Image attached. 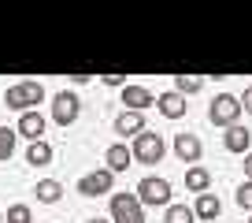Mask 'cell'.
<instances>
[{
    "instance_id": "cb8c5ba5",
    "label": "cell",
    "mask_w": 252,
    "mask_h": 223,
    "mask_svg": "<svg viewBox=\"0 0 252 223\" xmlns=\"http://www.w3.org/2000/svg\"><path fill=\"white\" fill-rule=\"evenodd\" d=\"M100 78H104V86H119V89L126 86V74H119V71H108V74H100Z\"/></svg>"
},
{
    "instance_id": "3957f363",
    "label": "cell",
    "mask_w": 252,
    "mask_h": 223,
    "mask_svg": "<svg viewBox=\"0 0 252 223\" xmlns=\"http://www.w3.org/2000/svg\"><path fill=\"white\" fill-rule=\"evenodd\" d=\"M237 115H241V101H237L234 93H219L212 101V108H208V119L215 123V127H237Z\"/></svg>"
},
{
    "instance_id": "52a82bcc",
    "label": "cell",
    "mask_w": 252,
    "mask_h": 223,
    "mask_svg": "<svg viewBox=\"0 0 252 223\" xmlns=\"http://www.w3.org/2000/svg\"><path fill=\"white\" fill-rule=\"evenodd\" d=\"M111 183H115V175L108 167H100V171H89L78 179V193L82 197H100V193H111Z\"/></svg>"
},
{
    "instance_id": "4316f807",
    "label": "cell",
    "mask_w": 252,
    "mask_h": 223,
    "mask_svg": "<svg viewBox=\"0 0 252 223\" xmlns=\"http://www.w3.org/2000/svg\"><path fill=\"white\" fill-rule=\"evenodd\" d=\"M86 223H104V220H86Z\"/></svg>"
},
{
    "instance_id": "8fae6325",
    "label": "cell",
    "mask_w": 252,
    "mask_h": 223,
    "mask_svg": "<svg viewBox=\"0 0 252 223\" xmlns=\"http://www.w3.org/2000/svg\"><path fill=\"white\" fill-rule=\"evenodd\" d=\"M104 164H108V171H111V175H119V171H126V167L134 164V149H126L123 142H119V145H111V149L104 152Z\"/></svg>"
},
{
    "instance_id": "9a60e30c",
    "label": "cell",
    "mask_w": 252,
    "mask_h": 223,
    "mask_svg": "<svg viewBox=\"0 0 252 223\" xmlns=\"http://www.w3.org/2000/svg\"><path fill=\"white\" fill-rule=\"evenodd\" d=\"M186 186L200 197V193H208V186H212V175H208L204 167H189L186 171Z\"/></svg>"
},
{
    "instance_id": "d4e9b609",
    "label": "cell",
    "mask_w": 252,
    "mask_h": 223,
    "mask_svg": "<svg viewBox=\"0 0 252 223\" xmlns=\"http://www.w3.org/2000/svg\"><path fill=\"white\" fill-rule=\"evenodd\" d=\"M241 108L252 115V89H245V97H241Z\"/></svg>"
},
{
    "instance_id": "f1b7e54d",
    "label": "cell",
    "mask_w": 252,
    "mask_h": 223,
    "mask_svg": "<svg viewBox=\"0 0 252 223\" xmlns=\"http://www.w3.org/2000/svg\"><path fill=\"white\" fill-rule=\"evenodd\" d=\"M249 223H252V220H249Z\"/></svg>"
},
{
    "instance_id": "2e32d148",
    "label": "cell",
    "mask_w": 252,
    "mask_h": 223,
    "mask_svg": "<svg viewBox=\"0 0 252 223\" xmlns=\"http://www.w3.org/2000/svg\"><path fill=\"white\" fill-rule=\"evenodd\" d=\"M193 212H197L200 220H215V216L222 212V205H219V197H215V193H200V197H197V208H193Z\"/></svg>"
},
{
    "instance_id": "8992f818",
    "label": "cell",
    "mask_w": 252,
    "mask_h": 223,
    "mask_svg": "<svg viewBox=\"0 0 252 223\" xmlns=\"http://www.w3.org/2000/svg\"><path fill=\"white\" fill-rule=\"evenodd\" d=\"M78 112H82V101H78V93L63 89V93H56V97H52V119L60 123V127H71V123L78 119Z\"/></svg>"
},
{
    "instance_id": "6da1fadb",
    "label": "cell",
    "mask_w": 252,
    "mask_h": 223,
    "mask_svg": "<svg viewBox=\"0 0 252 223\" xmlns=\"http://www.w3.org/2000/svg\"><path fill=\"white\" fill-rule=\"evenodd\" d=\"M45 101V86L41 82H15V86L4 93V104L15 112H33V104Z\"/></svg>"
},
{
    "instance_id": "d6986e66",
    "label": "cell",
    "mask_w": 252,
    "mask_h": 223,
    "mask_svg": "<svg viewBox=\"0 0 252 223\" xmlns=\"http://www.w3.org/2000/svg\"><path fill=\"white\" fill-rule=\"evenodd\" d=\"M200 86H204V78H200V74H174V93H182V97L197 93Z\"/></svg>"
},
{
    "instance_id": "ffe728a7",
    "label": "cell",
    "mask_w": 252,
    "mask_h": 223,
    "mask_svg": "<svg viewBox=\"0 0 252 223\" xmlns=\"http://www.w3.org/2000/svg\"><path fill=\"white\" fill-rule=\"evenodd\" d=\"M197 220V212L189 205H167V212H163V223H193Z\"/></svg>"
},
{
    "instance_id": "30bf717a",
    "label": "cell",
    "mask_w": 252,
    "mask_h": 223,
    "mask_svg": "<svg viewBox=\"0 0 252 223\" xmlns=\"http://www.w3.org/2000/svg\"><path fill=\"white\" fill-rule=\"evenodd\" d=\"M15 134L30 138V142H41V134H45V115H41V112H23V115H19Z\"/></svg>"
},
{
    "instance_id": "83f0119b",
    "label": "cell",
    "mask_w": 252,
    "mask_h": 223,
    "mask_svg": "<svg viewBox=\"0 0 252 223\" xmlns=\"http://www.w3.org/2000/svg\"><path fill=\"white\" fill-rule=\"evenodd\" d=\"M0 223H4V216H0Z\"/></svg>"
},
{
    "instance_id": "e0dca14e",
    "label": "cell",
    "mask_w": 252,
    "mask_h": 223,
    "mask_svg": "<svg viewBox=\"0 0 252 223\" xmlns=\"http://www.w3.org/2000/svg\"><path fill=\"white\" fill-rule=\"evenodd\" d=\"M48 160H52V145L45 142V138H41V142H30V149H26V164H48Z\"/></svg>"
},
{
    "instance_id": "603a6c76",
    "label": "cell",
    "mask_w": 252,
    "mask_h": 223,
    "mask_svg": "<svg viewBox=\"0 0 252 223\" xmlns=\"http://www.w3.org/2000/svg\"><path fill=\"white\" fill-rule=\"evenodd\" d=\"M237 205L252 212V183H241V186H237Z\"/></svg>"
},
{
    "instance_id": "484cf974",
    "label": "cell",
    "mask_w": 252,
    "mask_h": 223,
    "mask_svg": "<svg viewBox=\"0 0 252 223\" xmlns=\"http://www.w3.org/2000/svg\"><path fill=\"white\" fill-rule=\"evenodd\" d=\"M245 175H249V183H252V152H245Z\"/></svg>"
},
{
    "instance_id": "5bb4252c",
    "label": "cell",
    "mask_w": 252,
    "mask_h": 223,
    "mask_svg": "<svg viewBox=\"0 0 252 223\" xmlns=\"http://www.w3.org/2000/svg\"><path fill=\"white\" fill-rule=\"evenodd\" d=\"M249 142H252V134L245 127H230L226 134H222V145H226L230 152H249Z\"/></svg>"
},
{
    "instance_id": "7a4b0ae2",
    "label": "cell",
    "mask_w": 252,
    "mask_h": 223,
    "mask_svg": "<svg viewBox=\"0 0 252 223\" xmlns=\"http://www.w3.org/2000/svg\"><path fill=\"white\" fill-rule=\"evenodd\" d=\"M137 201L149 208H159V205H171V183L159 175H145L137 183Z\"/></svg>"
},
{
    "instance_id": "7c38bea8",
    "label": "cell",
    "mask_w": 252,
    "mask_h": 223,
    "mask_svg": "<svg viewBox=\"0 0 252 223\" xmlns=\"http://www.w3.org/2000/svg\"><path fill=\"white\" fill-rule=\"evenodd\" d=\"M156 108L163 112L167 119H182V115H186V97L174 93V89H167V93L156 97Z\"/></svg>"
},
{
    "instance_id": "ac0fdd59",
    "label": "cell",
    "mask_w": 252,
    "mask_h": 223,
    "mask_svg": "<svg viewBox=\"0 0 252 223\" xmlns=\"http://www.w3.org/2000/svg\"><path fill=\"white\" fill-rule=\"evenodd\" d=\"M60 197H63V186L56 183V179H41V183H37V201H45V205H56Z\"/></svg>"
},
{
    "instance_id": "5b68a950",
    "label": "cell",
    "mask_w": 252,
    "mask_h": 223,
    "mask_svg": "<svg viewBox=\"0 0 252 223\" xmlns=\"http://www.w3.org/2000/svg\"><path fill=\"white\" fill-rule=\"evenodd\" d=\"M111 220L115 223H145L137 193H111Z\"/></svg>"
},
{
    "instance_id": "ba28073f",
    "label": "cell",
    "mask_w": 252,
    "mask_h": 223,
    "mask_svg": "<svg viewBox=\"0 0 252 223\" xmlns=\"http://www.w3.org/2000/svg\"><path fill=\"white\" fill-rule=\"evenodd\" d=\"M200 152H204V145H200L197 134H174V156H178L182 164H197Z\"/></svg>"
},
{
    "instance_id": "7402d4cb",
    "label": "cell",
    "mask_w": 252,
    "mask_h": 223,
    "mask_svg": "<svg viewBox=\"0 0 252 223\" xmlns=\"http://www.w3.org/2000/svg\"><path fill=\"white\" fill-rule=\"evenodd\" d=\"M4 223H30V205H11Z\"/></svg>"
},
{
    "instance_id": "44dd1931",
    "label": "cell",
    "mask_w": 252,
    "mask_h": 223,
    "mask_svg": "<svg viewBox=\"0 0 252 223\" xmlns=\"http://www.w3.org/2000/svg\"><path fill=\"white\" fill-rule=\"evenodd\" d=\"M15 130H11V127H0V160H8L11 156V152H15Z\"/></svg>"
},
{
    "instance_id": "9c48e42d",
    "label": "cell",
    "mask_w": 252,
    "mask_h": 223,
    "mask_svg": "<svg viewBox=\"0 0 252 223\" xmlns=\"http://www.w3.org/2000/svg\"><path fill=\"white\" fill-rule=\"evenodd\" d=\"M123 104H126V112H145L149 104H156V97L145 86H123Z\"/></svg>"
},
{
    "instance_id": "4fadbf2b",
    "label": "cell",
    "mask_w": 252,
    "mask_h": 223,
    "mask_svg": "<svg viewBox=\"0 0 252 223\" xmlns=\"http://www.w3.org/2000/svg\"><path fill=\"white\" fill-rule=\"evenodd\" d=\"M141 130H145V115H141V112H119V115H115V134H141Z\"/></svg>"
},
{
    "instance_id": "277c9868",
    "label": "cell",
    "mask_w": 252,
    "mask_h": 223,
    "mask_svg": "<svg viewBox=\"0 0 252 223\" xmlns=\"http://www.w3.org/2000/svg\"><path fill=\"white\" fill-rule=\"evenodd\" d=\"M163 152H167L163 138L152 134V130H141V134L134 138V160H137V164H159Z\"/></svg>"
}]
</instances>
